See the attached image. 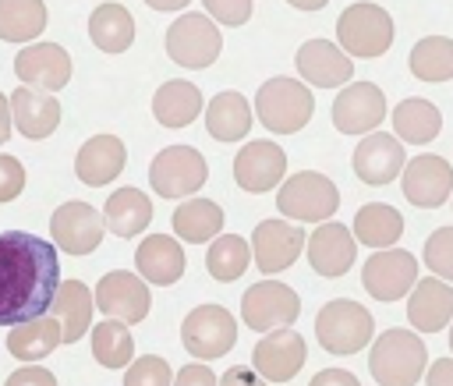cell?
<instances>
[{
    "instance_id": "cell-37",
    "label": "cell",
    "mask_w": 453,
    "mask_h": 386,
    "mask_svg": "<svg viewBox=\"0 0 453 386\" xmlns=\"http://www.w3.org/2000/svg\"><path fill=\"white\" fill-rule=\"evenodd\" d=\"M42 28H46L42 0H0V39L4 42H28Z\"/></svg>"
},
{
    "instance_id": "cell-41",
    "label": "cell",
    "mask_w": 453,
    "mask_h": 386,
    "mask_svg": "<svg viewBox=\"0 0 453 386\" xmlns=\"http://www.w3.org/2000/svg\"><path fill=\"white\" fill-rule=\"evenodd\" d=\"M177 375H170V361L159 354H142L138 361L127 365L124 386H170Z\"/></svg>"
},
{
    "instance_id": "cell-35",
    "label": "cell",
    "mask_w": 453,
    "mask_h": 386,
    "mask_svg": "<svg viewBox=\"0 0 453 386\" xmlns=\"http://www.w3.org/2000/svg\"><path fill=\"white\" fill-rule=\"evenodd\" d=\"M219 230H223V209L216 202H209V198H188L173 212V234L180 241L198 244V241L216 237Z\"/></svg>"
},
{
    "instance_id": "cell-34",
    "label": "cell",
    "mask_w": 453,
    "mask_h": 386,
    "mask_svg": "<svg viewBox=\"0 0 453 386\" xmlns=\"http://www.w3.org/2000/svg\"><path fill=\"white\" fill-rule=\"evenodd\" d=\"M393 127H396V135H400L403 142L425 145V142H432V138L442 131V113H439L435 103H428V99H421V96H411V99H403V103L393 110Z\"/></svg>"
},
{
    "instance_id": "cell-33",
    "label": "cell",
    "mask_w": 453,
    "mask_h": 386,
    "mask_svg": "<svg viewBox=\"0 0 453 386\" xmlns=\"http://www.w3.org/2000/svg\"><path fill=\"white\" fill-rule=\"evenodd\" d=\"M205 127L216 142H237L251 127V106L241 92H219L205 110Z\"/></svg>"
},
{
    "instance_id": "cell-5",
    "label": "cell",
    "mask_w": 453,
    "mask_h": 386,
    "mask_svg": "<svg viewBox=\"0 0 453 386\" xmlns=\"http://www.w3.org/2000/svg\"><path fill=\"white\" fill-rule=\"evenodd\" d=\"M276 209L294 223H329V216L340 209V191L326 174L301 170L280 184Z\"/></svg>"
},
{
    "instance_id": "cell-51",
    "label": "cell",
    "mask_w": 453,
    "mask_h": 386,
    "mask_svg": "<svg viewBox=\"0 0 453 386\" xmlns=\"http://www.w3.org/2000/svg\"><path fill=\"white\" fill-rule=\"evenodd\" d=\"M290 7H297V11H319V7H326L329 0H287Z\"/></svg>"
},
{
    "instance_id": "cell-7",
    "label": "cell",
    "mask_w": 453,
    "mask_h": 386,
    "mask_svg": "<svg viewBox=\"0 0 453 386\" xmlns=\"http://www.w3.org/2000/svg\"><path fill=\"white\" fill-rule=\"evenodd\" d=\"M205 177H209L205 156L191 145H170L149 166V184L163 198H188L205 184Z\"/></svg>"
},
{
    "instance_id": "cell-9",
    "label": "cell",
    "mask_w": 453,
    "mask_h": 386,
    "mask_svg": "<svg viewBox=\"0 0 453 386\" xmlns=\"http://www.w3.org/2000/svg\"><path fill=\"white\" fill-rule=\"evenodd\" d=\"M219 50H223V39H219V28L212 25L209 14H180L166 32L170 60L188 67V71L209 67L219 57Z\"/></svg>"
},
{
    "instance_id": "cell-27",
    "label": "cell",
    "mask_w": 453,
    "mask_h": 386,
    "mask_svg": "<svg viewBox=\"0 0 453 386\" xmlns=\"http://www.w3.org/2000/svg\"><path fill=\"white\" fill-rule=\"evenodd\" d=\"M202 110V92L195 81L184 78H170L156 89L152 96V113L163 127H188Z\"/></svg>"
},
{
    "instance_id": "cell-38",
    "label": "cell",
    "mask_w": 453,
    "mask_h": 386,
    "mask_svg": "<svg viewBox=\"0 0 453 386\" xmlns=\"http://www.w3.org/2000/svg\"><path fill=\"white\" fill-rule=\"evenodd\" d=\"M92 354L103 368H124L134 361V340L131 329L117 319H106L99 326H92Z\"/></svg>"
},
{
    "instance_id": "cell-19",
    "label": "cell",
    "mask_w": 453,
    "mask_h": 386,
    "mask_svg": "<svg viewBox=\"0 0 453 386\" xmlns=\"http://www.w3.org/2000/svg\"><path fill=\"white\" fill-rule=\"evenodd\" d=\"M287 174V152L276 142H248L237 156H234V181L244 191H269L283 181Z\"/></svg>"
},
{
    "instance_id": "cell-29",
    "label": "cell",
    "mask_w": 453,
    "mask_h": 386,
    "mask_svg": "<svg viewBox=\"0 0 453 386\" xmlns=\"http://www.w3.org/2000/svg\"><path fill=\"white\" fill-rule=\"evenodd\" d=\"M57 344H64V326H60L57 315H53V319H35V322L14 326V329L7 333V351H11L18 361H25V365L42 361L46 354L57 351Z\"/></svg>"
},
{
    "instance_id": "cell-24",
    "label": "cell",
    "mask_w": 453,
    "mask_h": 386,
    "mask_svg": "<svg viewBox=\"0 0 453 386\" xmlns=\"http://www.w3.org/2000/svg\"><path fill=\"white\" fill-rule=\"evenodd\" d=\"M407 319L421 333H439L453 319V287L442 283L439 276L418 280V287L407 297Z\"/></svg>"
},
{
    "instance_id": "cell-48",
    "label": "cell",
    "mask_w": 453,
    "mask_h": 386,
    "mask_svg": "<svg viewBox=\"0 0 453 386\" xmlns=\"http://www.w3.org/2000/svg\"><path fill=\"white\" fill-rule=\"evenodd\" d=\"M425 386H453V358H439L435 365H428Z\"/></svg>"
},
{
    "instance_id": "cell-26",
    "label": "cell",
    "mask_w": 453,
    "mask_h": 386,
    "mask_svg": "<svg viewBox=\"0 0 453 386\" xmlns=\"http://www.w3.org/2000/svg\"><path fill=\"white\" fill-rule=\"evenodd\" d=\"M134 266H138L142 280H149L156 287H170L184 273V248L170 234H149L134 251Z\"/></svg>"
},
{
    "instance_id": "cell-18",
    "label": "cell",
    "mask_w": 453,
    "mask_h": 386,
    "mask_svg": "<svg viewBox=\"0 0 453 386\" xmlns=\"http://www.w3.org/2000/svg\"><path fill=\"white\" fill-rule=\"evenodd\" d=\"M14 74L28 89L57 92L71 78V53L57 42H32L14 57Z\"/></svg>"
},
{
    "instance_id": "cell-20",
    "label": "cell",
    "mask_w": 453,
    "mask_h": 386,
    "mask_svg": "<svg viewBox=\"0 0 453 386\" xmlns=\"http://www.w3.org/2000/svg\"><path fill=\"white\" fill-rule=\"evenodd\" d=\"M357 241L343 223H319L308 237V262L319 276H343L354 266Z\"/></svg>"
},
{
    "instance_id": "cell-25",
    "label": "cell",
    "mask_w": 453,
    "mask_h": 386,
    "mask_svg": "<svg viewBox=\"0 0 453 386\" xmlns=\"http://www.w3.org/2000/svg\"><path fill=\"white\" fill-rule=\"evenodd\" d=\"M11 113H14V127L25 135V138H50L60 124V99H53L50 92H39V89H14L11 92Z\"/></svg>"
},
{
    "instance_id": "cell-44",
    "label": "cell",
    "mask_w": 453,
    "mask_h": 386,
    "mask_svg": "<svg viewBox=\"0 0 453 386\" xmlns=\"http://www.w3.org/2000/svg\"><path fill=\"white\" fill-rule=\"evenodd\" d=\"M4 386H60V382H57V375H53L50 368H42V365H25V368L11 372Z\"/></svg>"
},
{
    "instance_id": "cell-52",
    "label": "cell",
    "mask_w": 453,
    "mask_h": 386,
    "mask_svg": "<svg viewBox=\"0 0 453 386\" xmlns=\"http://www.w3.org/2000/svg\"><path fill=\"white\" fill-rule=\"evenodd\" d=\"M449 351H453V326H449Z\"/></svg>"
},
{
    "instance_id": "cell-15",
    "label": "cell",
    "mask_w": 453,
    "mask_h": 386,
    "mask_svg": "<svg viewBox=\"0 0 453 386\" xmlns=\"http://www.w3.org/2000/svg\"><path fill=\"white\" fill-rule=\"evenodd\" d=\"M308 358V347H304V336L297 329H273L269 336H262L251 351V365L255 372L265 379V382H287L301 372Z\"/></svg>"
},
{
    "instance_id": "cell-43",
    "label": "cell",
    "mask_w": 453,
    "mask_h": 386,
    "mask_svg": "<svg viewBox=\"0 0 453 386\" xmlns=\"http://www.w3.org/2000/svg\"><path fill=\"white\" fill-rule=\"evenodd\" d=\"M25 188V166L14 156H0V202L18 198Z\"/></svg>"
},
{
    "instance_id": "cell-50",
    "label": "cell",
    "mask_w": 453,
    "mask_h": 386,
    "mask_svg": "<svg viewBox=\"0 0 453 386\" xmlns=\"http://www.w3.org/2000/svg\"><path fill=\"white\" fill-rule=\"evenodd\" d=\"M152 11H180L188 0H145Z\"/></svg>"
},
{
    "instance_id": "cell-40",
    "label": "cell",
    "mask_w": 453,
    "mask_h": 386,
    "mask_svg": "<svg viewBox=\"0 0 453 386\" xmlns=\"http://www.w3.org/2000/svg\"><path fill=\"white\" fill-rule=\"evenodd\" d=\"M425 266L439 280H453V227H439L425 241Z\"/></svg>"
},
{
    "instance_id": "cell-17",
    "label": "cell",
    "mask_w": 453,
    "mask_h": 386,
    "mask_svg": "<svg viewBox=\"0 0 453 386\" xmlns=\"http://www.w3.org/2000/svg\"><path fill=\"white\" fill-rule=\"evenodd\" d=\"M453 195V166L435 156V152H425V156H414L407 166H403V198L418 209H435L442 205L446 198Z\"/></svg>"
},
{
    "instance_id": "cell-23",
    "label": "cell",
    "mask_w": 453,
    "mask_h": 386,
    "mask_svg": "<svg viewBox=\"0 0 453 386\" xmlns=\"http://www.w3.org/2000/svg\"><path fill=\"white\" fill-rule=\"evenodd\" d=\"M124 163H127L124 142H120L117 135H96V138H88V142L78 149V156H74V174H78L81 184L103 188V184H110V181L124 170Z\"/></svg>"
},
{
    "instance_id": "cell-39",
    "label": "cell",
    "mask_w": 453,
    "mask_h": 386,
    "mask_svg": "<svg viewBox=\"0 0 453 386\" xmlns=\"http://www.w3.org/2000/svg\"><path fill=\"white\" fill-rule=\"evenodd\" d=\"M248 262H251V244H248L244 237H237V234L216 237V241L209 244V255H205V266H209V273H212L219 283L237 280V276L248 269Z\"/></svg>"
},
{
    "instance_id": "cell-28",
    "label": "cell",
    "mask_w": 453,
    "mask_h": 386,
    "mask_svg": "<svg viewBox=\"0 0 453 386\" xmlns=\"http://www.w3.org/2000/svg\"><path fill=\"white\" fill-rule=\"evenodd\" d=\"M103 212H106V216H103L106 227H110L117 237H134V234H142V230L152 223V202H149V195L138 191V188H117V191L106 198Z\"/></svg>"
},
{
    "instance_id": "cell-32",
    "label": "cell",
    "mask_w": 453,
    "mask_h": 386,
    "mask_svg": "<svg viewBox=\"0 0 453 386\" xmlns=\"http://www.w3.org/2000/svg\"><path fill=\"white\" fill-rule=\"evenodd\" d=\"M88 35L103 53H124L134 42V21L120 4H99L88 14Z\"/></svg>"
},
{
    "instance_id": "cell-31",
    "label": "cell",
    "mask_w": 453,
    "mask_h": 386,
    "mask_svg": "<svg viewBox=\"0 0 453 386\" xmlns=\"http://www.w3.org/2000/svg\"><path fill=\"white\" fill-rule=\"evenodd\" d=\"M400 234H403V216L386 202H368L354 216V237L375 251L393 248L400 241Z\"/></svg>"
},
{
    "instance_id": "cell-6",
    "label": "cell",
    "mask_w": 453,
    "mask_h": 386,
    "mask_svg": "<svg viewBox=\"0 0 453 386\" xmlns=\"http://www.w3.org/2000/svg\"><path fill=\"white\" fill-rule=\"evenodd\" d=\"M336 39L350 57H382L393 46V18L379 4H350L336 21Z\"/></svg>"
},
{
    "instance_id": "cell-8",
    "label": "cell",
    "mask_w": 453,
    "mask_h": 386,
    "mask_svg": "<svg viewBox=\"0 0 453 386\" xmlns=\"http://www.w3.org/2000/svg\"><path fill=\"white\" fill-rule=\"evenodd\" d=\"M180 340L188 354L212 361V358H223L237 344V322L223 305H198L184 315Z\"/></svg>"
},
{
    "instance_id": "cell-2",
    "label": "cell",
    "mask_w": 453,
    "mask_h": 386,
    "mask_svg": "<svg viewBox=\"0 0 453 386\" xmlns=\"http://www.w3.org/2000/svg\"><path fill=\"white\" fill-rule=\"evenodd\" d=\"M428 368V351L414 329H386L368 354V372L379 386H414Z\"/></svg>"
},
{
    "instance_id": "cell-49",
    "label": "cell",
    "mask_w": 453,
    "mask_h": 386,
    "mask_svg": "<svg viewBox=\"0 0 453 386\" xmlns=\"http://www.w3.org/2000/svg\"><path fill=\"white\" fill-rule=\"evenodd\" d=\"M11 120H14V113H11V96L0 92V145L11 138Z\"/></svg>"
},
{
    "instance_id": "cell-22",
    "label": "cell",
    "mask_w": 453,
    "mask_h": 386,
    "mask_svg": "<svg viewBox=\"0 0 453 386\" xmlns=\"http://www.w3.org/2000/svg\"><path fill=\"white\" fill-rule=\"evenodd\" d=\"M403 166H407L403 163V145L386 131H372L354 149V174L372 188L389 184L396 174H403Z\"/></svg>"
},
{
    "instance_id": "cell-36",
    "label": "cell",
    "mask_w": 453,
    "mask_h": 386,
    "mask_svg": "<svg viewBox=\"0 0 453 386\" xmlns=\"http://www.w3.org/2000/svg\"><path fill=\"white\" fill-rule=\"evenodd\" d=\"M407 67L421 81H449L453 78V39L449 35H425L414 42Z\"/></svg>"
},
{
    "instance_id": "cell-14",
    "label": "cell",
    "mask_w": 453,
    "mask_h": 386,
    "mask_svg": "<svg viewBox=\"0 0 453 386\" xmlns=\"http://www.w3.org/2000/svg\"><path fill=\"white\" fill-rule=\"evenodd\" d=\"M103 227L106 220L88 205V202H64L53 220H50V234H53V244L67 255H88L99 248L103 241Z\"/></svg>"
},
{
    "instance_id": "cell-16",
    "label": "cell",
    "mask_w": 453,
    "mask_h": 386,
    "mask_svg": "<svg viewBox=\"0 0 453 386\" xmlns=\"http://www.w3.org/2000/svg\"><path fill=\"white\" fill-rule=\"evenodd\" d=\"M386 117V96L372 81H354L333 99V124L343 135H368Z\"/></svg>"
},
{
    "instance_id": "cell-12",
    "label": "cell",
    "mask_w": 453,
    "mask_h": 386,
    "mask_svg": "<svg viewBox=\"0 0 453 386\" xmlns=\"http://www.w3.org/2000/svg\"><path fill=\"white\" fill-rule=\"evenodd\" d=\"M96 308L124 326H134L149 315L152 308V294L145 287V280L138 273H124V269H113L106 273L99 283H96Z\"/></svg>"
},
{
    "instance_id": "cell-3",
    "label": "cell",
    "mask_w": 453,
    "mask_h": 386,
    "mask_svg": "<svg viewBox=\"0 0 453 386\" xmlns=\"http://www.w3.org/2000/svg\"><path fill=\"white\" fill-rule=\"evenodd\" d=\"M372 333H375L372 312L357 301H347V297L326 301L315 315V336L326 347V354H340V358L357 354L361 347H368Z\"/></svg>"
},
{
    "instance_id": "cell-47",
    "label": "cell",
    "mask_w": 453,
    "mask_h": 386,
    "mask_svg": "<svg viewBox=\"0 0 453 386\" xmlns=\"http://www.w3.org/2000/svg\"><path fill=\"white\" fill-rule=\"evenodd\" d=\"M308 386H361V382H357V375L347 372V368H322V372L311 375Z\"/></svg>"
},
{
    "instance_id": "cell-1",
    "label": "cell",
    "mask_w": 453,
    "mask_h": 386,
    "mask_svg": "<svg viewBox=\"0 0 453 386\" xmlns=\"http://www.w3.org/2000/svg\"><path fill=\"white\" fill-rule=\"evenodd\" d=\"M60 294L57 244L28 230L0 234V326L46 319Z\"/></svg>"
},
{
    "instance_id": "cell-45",
    "label": "cell",
    "mask_w": 453,
    "mask_h": 386,
    "mask_svg": "<svg viewBox=\"0 0 453 386\" xmlns=\"http://www.w3.org/2000/svg\"><path fill=\"white\" fill-rule=\"evenodd\" d=\"M173 386H219V379L212 375V368H209V365L191 361V365H184V368L177 372Z\"/></svg>"
},
{
    "instance_id": "cell-11",
    "label": "cell",
    "mask_w": 453,
    "mask_h": 386,
    "mask_svg": "<svg viewBox=\"0 0 453 386\" xmlns=\"http://www.w3.org/2000/svg\"><path fill=\"white\" fill-rule=\"evenodd\" d=\"M361 283L375 301H396L407 297L418 287V262L411 251L403 248H382L375 251L365 269H361Z\"/></svg>"
},
{
    "instance_id": "cell-42",
    "label": "cell",
    "mask_w": 453,
    "mask_h": 386,
    "mask_svg": "<svg viewBox=\"0 0 453 386\" xmlns=\"http://www.w3.org/2000/svg\"><path fill=\"white\" fill-rule=\"evenodd\" d=\"M202 4L223 25H244L251 18V0H202Z\"/></svg>"
},
{
    "instance_id": "cell-30",
    "label": "cell",
    "mask_w": 453,
    "mask_h": 386,
    "mask_svg": "<svg viewBox=\"0 0 453 386\" xmlns=\"http://www.w3.org/2000/svg\"><path fill=\"white\" fill-rule=\"evenodd\" d=\"M92 308H96V290H88L81 280H64L53 315L64 326V344H74L85 336V329L92 326Z\"/></svg>"
},
{
    "instance_id": "cell-10",
    "label": "cell",
    "mask_w": 453,
    "mask_h": 386,
    "mask_svg": "<svg viewBox=\"0 0 453 386\" xmlns=\"http://www.w3.org/2000/svg\"><path fill=\"white\" fill-rule=\"evenodd\" d=\"M297 315H301V297L280 280H262V283L248 287L241 297V319L255 333L287 329Z\"/></svg>"
},
{
    "instance_id": "cell-46",
    "label": "cell",
    "mask_w": 453,
    "mask_h": 386,
    "mask_svg": "<svg viewBox=\"0 0 453 386\" xmlns=\"http://www.w3.org/2000/svg\"><path fill=\"white\" fill-rule=\"evenodd\" d=\"M219 386H269L255 368H248V365H234V368H226L223 375H219Z\"/></svg>"
},
{
    "instance_id": "cell-4",
    "label": "cell",
    "mask_w": 453,
    "mask_h": 386,
    "mask_svg": "<svg viewBox=\"0 0 453 386\" xmlns=\"http://www.w3.org/2000/svg\"><path fill=\"white\" fill-rule=\"evenodd\" d=\"M255 113L273 135H294L311 120L315 99L297 78H269L255 96Z\"/></svg>"
},
{
    "instance_id": "cell-13",
    "label": "cell",
    "mask_w": 453,
    "mask_h": 386,
    "mask_svg": "<svg viewBox=\"0 0 453 386\" xmlns=\"http://www.w3.org/2000/svg\"><path fill=\"white\" fill-rule=\"evenodd\" d=\"M308 234L301 230V223H287V220H262L251 234V255H255V266L273 276V273H283L287 266L297 262L301 248H304Z\"/></svg>"
},
{
    "instance_id": "cell-21",
    "label": "cell",
    "mask_w": 453,
    "mask_h": 386,
    "mask_svg": "<svg viewBox=\"0 0 453 386\" xmlns=\"http://www.w3.org/2000/svg\"><path fill=\"white\" fill-rule=\"evenodd\" d=\"M294 64H297V74L319 89H336V85L350 81V74H354L350 57L336 42H326V39H308L297 50Z\"/></svg>"
}]
</instances>
